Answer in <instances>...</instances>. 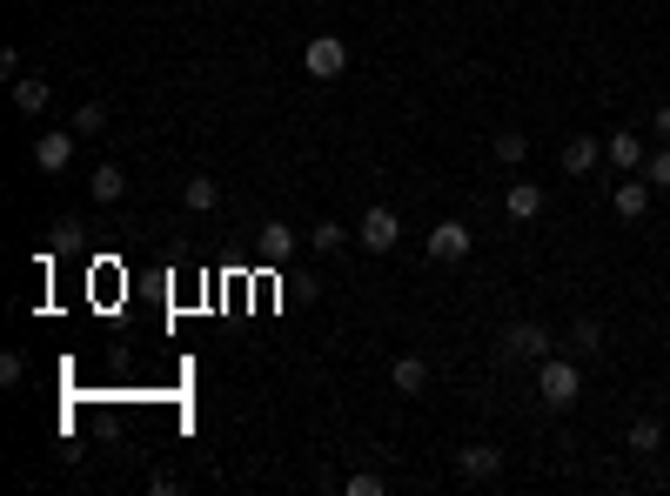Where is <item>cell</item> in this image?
<instances>
[{"label":"cell","instance_id":"obj_12","mask_svg":"<svg viewBox=\"0 0 670 496\" xmlns=\"http://www.w3.org/2000/svg\"><path fill=\"white\" fill-rule=\"evenodd\" d=\"M563 175H590V168H597L603 161V141H590V135H577V141H563Z\"/></svg>","mask_w":670,"mask_h":496},{"label":"cell","instance_id":"obj_23","mask_svg":"<svg viewBox=\"0 0 670 496\" xmlns=\"http://www.w3.org/2000/svg\"><path fill=\"white\" fill-rule=\"evenodd\" d=\"M342 490H349V496H382V476H376V470H356Z\"/></svg>","mask_w":670,"mask_h":496},{"label":"cell","instance_id":"obj_22","mask_svg":"<svg viewBox=\"0 0 670 496\" xmlns=\"http://www.w3.org/2000/svg\"><path fill=\"white\" fill-rule=\"evenodd\" d=\"M101 128H108V114L94 108V101L88 108H74V135H101Z\"/></svg>","mask_w":670,"mask_h":496},{"label":"cell","instance_id":"obj_4","mask_svg":"<svg viewBox=\"0 0 670 496\" xmlns=\"http://www.w3.org/2000/svg\"><path fill=\"white\" fill-rule=\"evenodd\" d=\"M650 195H657V188H650L644 175H624L617 188H610V208H617L624 222H644V215H650Z\"/></svg>","mask_w":670,"mask_h":496},{"label":"cell","instance_id":"obj_20","mask_svg":"<svg viewBox=\"0 0 670 496\" xmlns=\"http://www.w3.org/2000/svg\"><path fill=\"white\" fill-rule=\"evenodd\" d=\"M597 349H603V322L583 316L577 329H570V356H597Z\"/></svg>","mask_w":670,"mask_h":496},{"label":"cell","instance_id":"obj_3","mask_svg":"<svg viewBox=\"0 0 670 496\" xmlns=\"http://www.w3.org/2000/svg\"><path fill=\"white\" fill-rule=\"evenodd\" d=\"M456 476H463V483H496V476H503V450H490V443L456 450Z\"/></svg>","mask_w":670,"mask_h":496},{"label":"cell","instance_id":"obj_2","mask_svg":"<svg viewBox=\"0 0 670 496\" xmlns=\"http://www.w3.org/2000/svg\"><path fill=\"white\" fill-rule=\"evenodd\" d=\"M302 68H309V81H342V68H349V47L335 41V34H315V41L302 47Z\"/></svg>","mask_w":670,"mask_h":496},{"label":"cell","instance_id":"obj_16","mask_svg":"<svg viewBox=\"0 0 670 496\" xmlns=\"http://www.w3.org/2000/svg\"><path fill=\"white\" fill-rule=\"evenodd\" d=\"M389 376H396L402 396H416V389L429 383V362H423V356H396V369H389Z\"/></svg>","mask_w":670,"mask_h":496},{"label":"cell","instance_id":"obj_7","mask_svg":"<svg viewBox=\"0 0 670 496\" xmlns=\"http://www.w3.org/2000/svg\"><path fill=\"white\" fill-rule=\"evenodd\" d=\"M67 161H74V128H47V135L34 141V168H41V175H61Z\"/></svg>","mask_w":670,"mask_h":496},{"label":"cell","instance_id":"obj_1","mask_svg":"<svg viewBox=\"0 0 670 496\" xmlns=\"http://www.w3.org/2000/svg\"><path fill=\"white\" fill-rule=\"evenodd\" d=\"M536 396L550 409H570L583 396V376H577V356H543L536 362Z\"/></svg>","mask_w":670,"mask_h":496},{"label":"cell","instance_id":"obj_19","mask_svg":"<svg viewBox=\"0 0 670 496\" xmlns=\"http://www.w3.org/2000/svg\"><path fill=\"white\" fill-rule=\"evenodd\" d=\"M309 248H315V255H335V248H349V228H342V222H315L309 228Z\"/></svg>","mask_w":670,"mask_h":496},{"label":"cell","instance_id":"obj_21","mask_svg":"<svg viewBox=\"0 0 670 496\" xmlns=\"http://www.w3.org/2000/svg\"><path fill=\"white\" fill-rule=\"evenodd\" d=\"M644 181H650V188H664V195H670V141H664V148H657V155L644 161Z\"/></svg>","mask_w":670,"mask_h":496},{"label":"cell","instance_id":"obj_6","mask_svg":"<svg viewBox=\"0 0 670 496\" xmlns=\"http://www.w3.org/2000/svg\"><path fill=\"white\" fill-rule=\"evenodd\" d=\"M255 248H262V262H268V269H282V262H295V248H302V235H295L289 222H262Z\"/></svg>","mask_w":670,"mask_h":496},{"label":"cell","instance_id":"obj_9","mask_svg":"<svg viewBox=\"0 0 670 496\" xmlns=\"http://www.w3.org/2000/svg\"><path fill=\"white\" fill-rule=\"evenodd\" d=\"M503 356H523V362H543V356H550V329H543V322H516L510 336H503Z\"/></svg>","mask_w":670,"mask_h":496},{"label":"cell","instance_id":"obj_18","mask_svg":"<svg viewBox=\"0 0 670 496\" xmlns=\"http://www.w3.org/2000/svg\"><path fill=\"white\" fill-rule=\"evenodd\" d=\"M496 161H503V168L530 161V135H523V128H503V135H496Z\"/></svg>","mask_w":670,"mask_h":496},{"label":"cell","instance_id":"obj_24","mask_svg":"<svg viewBox=\"0 0 670 496\" xmlns=\"http://www.w3.org/2000/svg\"><path fill=\"white\" fill-rule=\"evenodd\" d=\"M21 376H27V369H21V356L7 349V356H0V389H21Z\"/></svg>","mask_w":670,"mask_h":496},{"label":"cell","instance_id":"obj_5","mask_svg":"<svg viewBox=\"0 0 670 496\" xmlns=\"http://www.w3.org/2000/svg\"><path fill=\"white\" fill-rule=\"evenodd\" d=\"M396 242H402L396 208H369V215H362V248H369V255H389Z\"/></svg>","mask_w":670,"mask_h":496},{"label":"cell","instance_id":"obj_14","mask_svg":"<svg viewBox=\"0 0 670 496\" xmlns=\"http://www.w3.org/2000/svg\"><path fill=\"white\" fill-rule=\"evenodd\" d=\"M88 188H94V202H121V195H128V175H121L114 161H101V168L88 175Z\"/></svg>","mask_w":670,"mask_h":496},{"label":"cell","instance_id":"obj_13","mask_svg":"<svg viewBox=\"0 0 670 496\" xmlns=\"http://www.w3.org/2000/svg\"><path fill=\"white\" fill-rule=\"evenodd\" d=\"M47 101H54V88H47L41 74H14V108L21 114H47Z\"/></svg>","mask_w":670,"mask_h":496},{"label":"cell","instance_id":"obj_17","mask_svg":"<svg viewBox=\"0 0 670 496\" xmlns=\"http://www.w3.org/2000/svg\"><path fill=\"white\" fill-rule=\"evenodd\" d=\"M215 202H222V188H215V181H208V175H195V181H188V188H181V208H195V215H208V208H215Z\"/></svg>","mask_w":670,"mask_h":496},{"label":"cell","instance_id":"obj_15","mask_svg":"<svg viewBox=\"0 0 670 496\" xmlns=\"http://www.w3.org/2000/svg\"><path fill=\"white\" fill-rule=\"evenodd\" d=\"M650 450H664V423H657V416H637V423H630V456H650Z\"/></svg>","mask_w":670,"mask_h":496},{"label":"cell","instance_id":"obj_8","mask_svg":"<svg viewBox=\"0 0 670 496\" xmlns=\"http://www.w3.org/2000/svg\"><path fill=\"white\" fill-rule=\"evenodd\" d=\"M429 255H436V262H469V222H456V215L436 222L429 228Z\"/></svg>","mask_w":670,"mask_h":496},{"label":"cell","instance_id":"obj_11","mask_svg":"<svg viewBox=\"0 0 670 496\" xmlns=\"http://www.w3.org/2000/svg\"><path fill=\"white\" fill-rule=\"evenodd\" d=\"M503 215H510V222H536V215H543V188H536V181H510Z\"/></svg>","mask_w":670,"mask_h":496},{"label":"cell","instance_id":"obj_10","mask_svg":"<svg viewBox=\"0 0 670 496\" xmlns=\"http://www.w3.org/2000/svg\"><path fill=\"white\" fill-rule=\"evenodd\" d=\"M603 155H610V161H617V168H624V175H644V141H637V135H630V128H617V135H610V141H603Z\"/></svg>","mask_w":670,"mask_h":496},{"label":"cell","instance_id":"obj_25","mask_svg":"<svg viewBox=\"0 0 670 496\" xmlns=\"http://www.w3.org/2000/svg\"><path fill=\"white\" fill-rule=\"evenodd\" d=\"M650 128H657V141H670V108H657V114H650Z\"/></svg>","mask_w":670,"mask_h":496}]
</instances>
